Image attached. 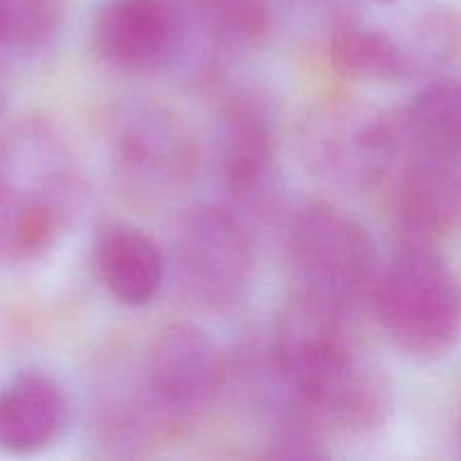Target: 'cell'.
<instances>
[{"label": "cell", "mask_w": 461, "mask_h": 461, "mask_svg": "<svg viewBox=\"0 0 461 461\" xmlns=\"http://www.w3.org/2000/svg\"><path fill=\"white\" fill-rule=\"evenodd\" d=\"M369 297L385 336L412 358L439 360L459 345L461 284L435 243H403Z\"/></svg>", "instance_id": "cell-3"}, {"label": "cell", "mask_w": 461, "mask_h": 461, "mask_svg": "<svg viewBox=\"0 0 461 461\" xmlns=\"http://www.w3.org/2000/svg\"><path fill=\"white\" fill-rule=\"evenodd\" d=\"M95 264L106 291L124 306L149 304L165 279L160 248L133 225H106L95 246Z\"/></svg>", "instance_id": "cell-13"}, {"label": "cell", "mask_w": 461, "mask_h": 461, "mask_svg": "<svg viewBox=\"0 0 461 461\" xmlns=\"http://www.w3.org/2000/svg\"><path fill=\"white\" fill-rule=\"evenodd\" d=\"M66 0H0V50L34 54L61 30Z\"/></svg>", "instance_id": "cell-17"}, {"label": "cell", "mask_w": 461, "mask_h": 461, "mask_svg": "<svg viewBox=\"0 0 461 461\" xmlns=\"http://www.w3.org/2000/svg\"><path fill=\"white\" fill-rule=\"evenodd\" d=\"M196 5L219 39L252 45L268 34V0H196Z\"/></svg>", "instance_id": "cell-18"}, {"label": "cell", "mask_w": 461, "mask_h": 461, "mask_svg": "<svg viewBox=\"0 0 461 461\" xmlns=\"http://www.w3.org/2000/svg\"><path fill=\"white\" fill-rule=\"evenodd\" d=\"M275 358L309 417L354 435L390 419V376L356 340L345 306L306 291L291 297L275 327Z\"/></svg>", "instance_id": "cell-1"}, {"label": "cell", "mask_w": 461, "mask_h": 461, "mask_svg": "<svg viewBox=\"0 0 461 461\" xmlns=\"http://www.w3.org/2000/svg\"><path fill=\"white\" fill-rule=\"evenodd\" d=\"M84 176L52 124L23 120L0 135V257L45 255L75 219Z\"/></svg>", "instance_id": "cell-2"}, {"label": "cell", "mask_w": 461, "mask_h": 461, "mask_svg": "<svg viewBox=\"0 0 461 461\" xmlns=\"http://www.w3.org/2000/svg\"><path fill=\"white\" fill-rule=\"evenodd\" d=\"M390 34L403 59L405 79L435 75L461 52V18L444 5L414 9Z\"/></svg>", "instance_id": "cell-15"}, {"label": "cell", "mask_w": 461, "mask_h": 461, "mask_svg": "<svg viewBox=\"0 0 461 461\" xmlns=\"http://www.w3.org/2000/svg\"><path fill=\"white\" fill-rule=\"evenodd\" d=\"M331 61L340 72L358 79L405 81L403 59L390 30L345 25L331 39Z\"/></svg>", "instance_id": "cell-16"}, {"label": "cell", "mask_w": 461, "mask_h": 461, "mask_svg": "<svg viewBox=\"0 0 461 461\" xmlns=\"http://www.w3.org/2000/svg\"><path fill=\"white\" fill-rule=\"evenodd\" d=\"M403 153L461 167V81L435 79L423 86L399 115Z\"/></svg>", "instance_id": "cell-14"}, {"label": "cell", "mask_w": 461, "mask_h": 461, "mask_svg": "<svg viewBox=\"0 0 461 461\" xmlns=\"http://www.w3.org/2000/svg\"><path fill=\"white\" fill-rule=\"evenodd\" d=\"M187 34L183 0H104L90 25V48L111 70L156 75L178 59Z\"/></svg>", "instance_id": "cell-8"}, {"label": "cell", "mask_w": 461, "mask_h": 461, "mask_svg": "<svg viewBox=\"0 0 461 461\" xmlns=\"http://www.w3.org/2000/svg\"><path fill=\"white\" fill-rule=\"evenodd\" d=\"M291 259L302 291L349 306L372 295L378 277V252L372 234L342 207L309 201L291 223Z\"/></svg>", "instance_id": "cell-5"}, {"label": "cell", "mask_w": 461, "mask_h": 461, "mask_svg": "<svg viewBox=\"0 0 461 461\" xmlns=\"http://www.w3.org/2000/svg\"><path fill=\"white\" fill-rule=\"evenodd\" d=\"M176 259L185 291L210 309L241 300L255 273V248L246 225L216 205L196 207L185 219Z\"/></svg>", "instance_id": "cell-7"}, {"label": "cell", "mask_w": 461, "mask_h": 461, "mask_svg": "<svg viewBox=\"0 0 461 461\" xmlns=\"http://www.w3.org/2000/svg\"><path fill=\"white\" fill-rule=\"evenodd\" d=\"M106 151L122 187L142 198L180 192L196 169V147L187 126L153 104H129L111 117Z\"/></svg>", "instance_id": "cell-6"}, {"label": "cell", "mask_w": 461, "mask_h": 461, "mask_svg": "<svg viewBox=\"0 0 461 461\" xmlns=\"http://www.w3.org/2000/svg\"><path fill=\"white\" fill-rule=\"evenodd\" d=\"M221 171L228 192L246 205L264 203L277 183L273 122L252 99H234L221 111Z\"/></svg>", "instance_id": "cell-11"}, {"label": "cell", "mask_w": 461, "mask_h": 461, "mask_svg": "<svg viewBox=\"0 0 461 461\" xmlns=\"http://www.w3.org/2000/svg\"><path fill=\"white\" fill-rule=\"evenodd\" d=\"M300 158L311 176L351 194L390 183L403 160L399 117L360 99H324L300 124Z\"/></svg>", "instance_id": "cell-4"}, {"label": "cell", "mask_w": 461, "mask_h": 461, "mask_svg": "<svg viewBox=\"0 0 461 461\" xmlns=\"http://www.w3.org/2000/svg\"><path fill=\"white\" fill-rule=\"evenodd\" d=\"M147 383L158 405L174 414H196L223 392L225 358L201 327L171 322L149 347Z\"/></svg>", "instance_id": "cell-9"}, {"label": "cell", "mask_w": 461, "mask_h": 461, "mask_svg": "<svg viewBox=\"0 0 461 461\" xmlns=\"http://www.w3.org/2000/svg\"><path fill=\"white\" fill-rule=\"evenodd\" d=\"M453 419H455V435H457V444H459V448H461V383H459V387H457V396H455Z\"/></svg>", "instance_id": "cell-19"}, {"label": "cell", "mask_w": 461, "mask_h": 461, "mask_svg": "<svg viewBox=\"0 0 461 461\" xmlns=\"http://www.w3.org/2000/svg\"><path fill=\"white\" fill-rule=\"evenodd\" d=\"M392 180V214L403 243H435L459 228L461 167L403 153Z\"/></svg>", "instance_id": "cell-10"}, {"label": "cell", "mask_w": 461, "mask_h": 461, "mask_svg": "<svg viewBox=\"0 0 461 461\" xmlns=\"http://www.w3.org/2000/svg\"><path fill=\"white\" fill-rule=\"evenodd\" d=\"M66 421V394L45 374H23L0 394V448L7 453L32 455L48 448Z\"/></svg>", "instance_id": "cell-12"}]
</instances>
